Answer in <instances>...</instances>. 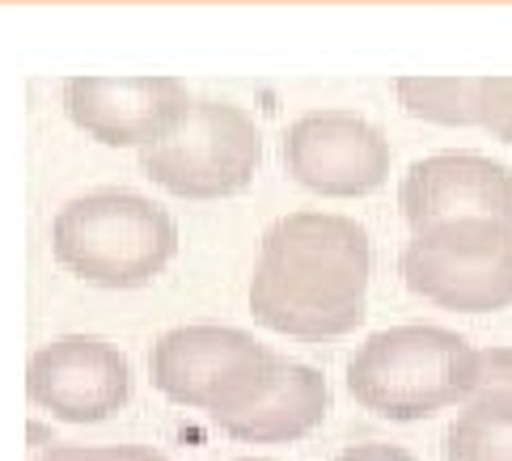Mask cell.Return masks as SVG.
<instances>
[{
  "mask_svg": "<svg viewBox=\"0 0 512 461\" xmlns=\"http://www.w3.org/2000/svg\"><path fill=\"white\" fill-rule=\"evenodd\" d=\"M373 250L356 220L292 212L276 220L254 258L250 318L301 343L343 339L364 322Z\"/></svg>",
  "mask_w": 512,
  "mask_h": 461,
  "instance_id": "6da1fadb",
  "label": "cell"
},
{
  "mask_svg": "<svg viewBox=\"0 0 512 461\" xmlns=\"http://www.w3.org/2000/svg\"><path fill=\"white\" fill-rule=\"evenodd\" d=\"M483 352L457 330L402 322L369 335L347 360V390L364 411L390 423H419L462 407L479 390Z\"/></svg>",
  "mask_w": 512,
  "mask_h": 461,
  "instance_id": "7a4b0ae2",
  "label": "cell"
},
{
  "mask_svg": "<svg viewBox=\"0 0 512 461\" xmlns=\"http://www.w3.org/2000/svg\"><path fill=\"white\" fill-rule=\"evenodd\" d=\"M51 250L77 280L127 292L170 267L178 229L170 212L153 199L127 191H94L72 199L56 216Z\"/></svg>",
  "mask_w": 512,
  "mask_h": 461,
  "instance_id": "3957f363",
  "label": "cell"
},
{
  "mask_svg": "<svg viewBox=\"0 0 512 461\" xmlns=\"http://www.w3.org/2000/svg\"><path fill=\"white\" fill-rule=\"evenodd\" d=\"M284 360L250 330L221 322H191L166 330L149 352L153 390L178 407L229 419L267 390Z\"/></svg>",
  "mask_w": 512,
  "mask_h": 461,
  "instance_id": "277c9868",
  "label": "cell"
},
{
  "mask_svg": "<svg viewBox=\"0 0 512 461\" xmlns=\"http://www.w3.org/2000/svg\"><path fill=\"white\" fill-rule=\"evenodd\" d=\"M398 271L415 297L449 313H496L512 305V225L508 220H445L411 233Z\"/></svg>",
  "mask_w": 512,
  "mask_h": 461,
  "instance_id": "5b68a950",
  "label": "cell"
},
{
  "mask_svg": "<svg viewBox=\"0 0 512 461\" xmlns=\"http://www.w3.org/2000/svg\"><path fill=\"white\" fill-rule=\"evenodd\" d=\"M263 157L259 127L233 102H191L174 132L140 153L153 187L178 199H229L250 187Z\"/></svg>",
  "mask_w": 512,
  "mask_h": 461,
  "instance_id": "8992f818",
  "label": "cell"
},
{
  "mask_svg": "<svg viewBox=\"0 0 512 461\" xmlns=\"http://www.w3.org/2000/svg\"><path fill=\"white\" fill-rule=\"evenodd\" d=\"M284 170L326 199H364L390 178V144L356 110H309L284 132Z\"/></svg>",
  "mask_w": 512,
  "mask_h": 461,
  "instance_id": "52a82bcc",
  "label": "cell"
},
{
  "mask_svg": "<svg viewBox=\"0 0 512 461\" xmlns=\"http://www.w3.org/2000/svg\"><path fill=\"white\" fill-rule=\"evenodd\" d=\"M26 394L60 423H106L127 407L132 368L115 343L68 335L30 356Z\"/></svg>",
  "mask_w": 512,
  "mask_h": 461,
  "instance_id": "ba28073f",
  "label": "cell"
},
{
  "mask_svg": "<svg viewBox=\"0 0 512 461\" xmlns=\"http://www.w3.org/2000/svg\"><path fill=\"white\" fill-rule=\"evenodd\" d=\"M64 106L72 123L102 144L153 149L187 119L191 89L174 77H123V81L81 77L68 81Z\"/></svg>",
  "mask_w": 512,
  "mask_h": 461,
  "instance_id": "9c48e42d",
  "label": "cell"
},
{
  "mask_svg": "<svg viewBox=\"0 0 512 461\" xmlns=\"http://www.w3.org/2000/svg\"><path fill=\"white\" fill-rule=\"evenodd\" d=\"M398 208L411 233L445 220H508L512 225V170L483 153H432L415 161L398 187Z\"/></svg>",
  "mask_w": 512,
  "mask_h": 461,
  "instance_id": "30bf717a",
  "label": "cell"
},
{
  "mask_svg": "<svg viewBox=\"0 0 512 461\" xmlns=\"http://www.w3.org/2000/svg\"><path fill=\"white\" fill-rule=\"evenodd\" d=\"M331 411V390L326 377L309 364H280L276 377L267 381V390L229 419H216L229 440L237 445H288L318 428Z\"/></svg>",
  "mask_w": 512,
  "mask_h": 461,
  "instance_id": "8fae6325",
  "label": "cell"
},
{
  "mask_svg": "<svg viewBox=\"0 0 512 461\" xmlns=\"http://www.w3.org/2000/svg\"><path fill=\"white\" fill-rule=\"evenodd\" d=\"M445 461H512V394L479 390L445 432Z\"/></svg>",
  "mask_w": 512,
  "mask_h": 461,
  "instance_id": "7c38bea8",
  "label": "cell"
},
{
  "mask_svg": "<svg viewBox=\"0 0 512 461\" xmlns=\"http://www.w3.org/2000/svg\"><path fill=\"white\" fill-rule=\"evenodd\" d=\"M398 102L436 127L474 123V81L466 77H402Z\"/></svg>",
  "mask_w": 512,
  "mask_h": 461,
  "instance_id": "4fadbf2b",
  "label": "cell"
},
{
  "mask_svg": "<svg viewBox=\"0 0 512 461\" xmlns=\"http://www.w3.org/2000/svg\"><path fill=\"white\" fill-rule=\"evenodd\" d=\"M474 123L487 127L500 144H512V77L474 81Z\"/></svg>",
  "mask_w": 512,
  "mask_h": 461,
  "instance_id": "5bb4252c",
  "label": "cell"
},
{
  "mask_svg": "<svg viewBox=\"0 0 512 461\" xmlns=\"http://www.w3.org/2000/svg\"><path fill=\"white\" fill-rule=\"evenodd\" d=\"M479 390H508L512 394V347H487L479 368ZM474 390V394H479Z\"/></svg>",
  "mask_w": 512,
  "mask_h": 461,
  "instance_id": "9a60e30c",
  "label": "cell"
},
{
  "mask_svg": "<svg viewBox=\"0 0 512 461\" xmlns=\"http://www.w3.org/2000/svg\"><path fill=\"white\" fill-rule=\"evenodd\" d=\"M335 461H419V457L411 449H402V445H381V440H369V445L343 449Z\"/></svg>",
  "mask_w": 512,
  "mask_h": 461,
  "instance_id": "2e32d148",
  "label": "cell"
},
{
  "mask_svg": "<svg viewBox=\"0 0 512 461\" xmlns=\"http://www.w3.org/2000/svg\"><path fill=\"white\" fill-rule=\"evenodd\" d=\"M39 461H115L111 449H85V445H64V449H51Z\"/></svg>",
  "mask_w": 512,
  "mask_h": 461,
  "instance_id": "e0dca14e",
  "label": "cell"
},
{
  "mask_svg": "<svg viewBox=\"0 0 512 461\" xmlns=\"http://www.w3.org/2000/svg\"><path fill=\"white\" fill-rule=\"evenodd\" d=\"M111 453H115V461H174V457H166V453L149 449V445H115Z\"/></svg>",
  "mask_w": 512,
  "mask_h": 461,
  "instance_id": "ac0fdd59",
  "label": "cell"
},
{
  "mask_svg": "<svg viewBox=\"0 0 512 461\" xmlns=\"http://www.w3.org/2000/svg\"><path fill=\"white\" fill-rule=\"evenodd\" d=\"M233 461H276V457H233Z\"/></svg>",
  "mask_w": 512,
  "mask_h": 461,
  "instance_id": "d6986e66",
  "label": "cell"
}]
</instances>
